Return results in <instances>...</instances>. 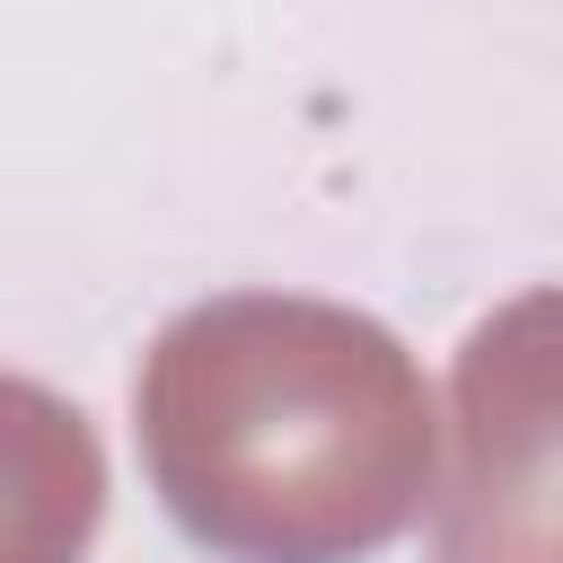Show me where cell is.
Instances as JSON below:
<instances>
[{
    "instance_id": "cell-2",
    "label": "cell",
    "mask_w": 563,
    "mask_h": 563,
    "mask_svg": "<svg viewBox=\"0 0 563 563\" xmlns=\"http://www.w3.org/2000/svg\"><path fill=\"white\" fill-rule=\"evenodd\" d=\"M431 563H563V282L457 343Z\"/></svg>"
},
{
    "instance_id": "cell-1",
    "label": "cell",
    "mask_w": 563,
    "mask_h": 563,
    "mask_svg": "<svg viewBox=\"0 0 563 563\" xmlns=\"http://www.w3.org/2000/svg\"><path fill=\"white\" fill-rule=\"evenodd\" d=\"M132 431L150 493L220 563H361L422 519L440 457L422 361L308 290L176 308L141 352Z\"/></svg>"
}]
</instances>
